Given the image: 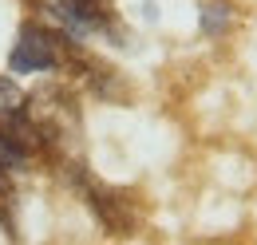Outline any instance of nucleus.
Returning <instances> with one entry per match:
<instances>
[{
  "mask_svg": "<svg viewBox=\"0 0 257 245\" xmlns=\"http://www.w3.org/2000/svg\"><path fill=\"white\" fill-rule=\"evenodd\" d=\"M60 32H52L48 24H36L24 20L16 28V40L8 48V67L16 75H40V71H52L60 63Z\"/></svg>",
  "mask_w": 257,
  "mask_h": 245,
  "instance_id": "1",
  "label": "nucleus"
},
{
  "mask_svg": "<svg viewBox=\"0 0 257 245\" xmlns=\"http://www.w3.org/2000/svg\"><path fill=\"white\" fill-rule=\"evenodd\" d=\"M198 24H202L206 36H225V32L237 24V8H233L229 0H206V4H202Z\"/></svg>",
  "mask_w": 257,
  "mask_h": 245,
  "instance_id": "2",
  "label": "nucleus"
}]
</instances>
